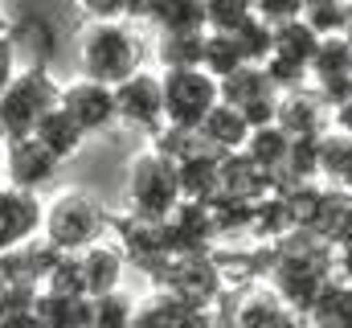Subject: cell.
<instances>
[{
	"instance_id": "28",
	"label": "cell",
	"mask_w": 352,
	"mask_h": 328,
	"mask_svg": "<svg viewBox=\"0 0 352 328\" xmlns=\"http://www.w3.org/2000/svg\"><path fill=\"white\" fill-rule=\"evenodd\" d=\"M135 300L127 291H111V296H94L87 308V328H131L135 325Z\"/></svg>"
},
{
	"instance_id": "20",
	"label": "cell",
	"mask_w": 352,
	"mask_h": 328,
	"mask_svg": "<svg viewBox=\"0 0 352 328\" xmlns=\"http://www.w3.org/2000/svg\"><path fill=\"white\" fill-rule=\"evenodd\" d=\"M287 312H291V308L274 296V287H254V291H246V296L234 304L230 328H274Z\"/></svg>"
},
{
	"instance_id": "9",
	"label": "cell",
	"mask_w": 352,
	"mask_h": 328,
	"mask_svg": "<svg viewBox=\"0 0 352 328\" xmlns=\"http://www.w3.org/2000/svg\"><path fill=\"white\" fill-rule=\"evenodd\" d=\"M62 111L82 127V136H98L107 127L119 123V107H115V86H102V82H66L62 86Z\"/></svg>"
},
{
	"instance_id": "1",
	"label": "cell",
	"mask_w": 352,
	"mask_h": 328,
	"mask_svg": "<svg viewBox=\"0 0 352 328\" xmlns=\"http://www.w3.org/2000/svg\"><path fill=\"white\" fill-rule=\"evenodd\" d=\"M274 296L291 312H311V304L324 296V287L336 279V246L324 243L311 230H295L283 243H270V271H266Z\"/></svg>"
},
{
	"instance_id": "47",
	"label": "cell",
	"mask_w": 352,
	"mask_h": 328,
	"mask_svg": "<svg viewBox=\"0 0 352 328\" xmlns=\"http://www.w3.org/2000/svg\"><path fill=\"white\" fill-rule=\"evenodd\" d=\"M303 4H320V0H303Z\"/></svg>"
},
{
	"instance_id": "40",
	"label": "cell",
	"mask_w": 352,
	"mask_h": 328,
	"mask_svg": "<svg viewBox=\"0 0 352 328\" xmlns=\"http://www.w3.org/2000/svg\"><path fill=\"white\" fill-rule=\"evenodd\" d=\"M332 127H336L340 136H349V140H352V99L344 103V107H336V111H332Z\"/></svg>"
},
{
	"instance_id": "12",
	"label": "cell",
	"mask_w": 352,
	"mask_h": 328,
	"mask_svg": "<svg viewBox=\"0 0 352 328\" xmlns=\"http://www.w3.org/2000/svg\"><path fill=\"white\" fill-rule=\"evenodd\" d=\"M274 127H283L291 140H324L332 132V111L320 103V94L311 86H303V90H291L278 99Z\"/></svg>"
},
{
	"instance_id": "16",
	"label": "cell",
	"mask_w": 352,
	"mask_h": 328,
	"mask_svg": "<svg viewBox=\"0 0 352 328\" xmlns=\"http://www.w3.org/2000/svg\"><path fill=\"white\" fill-rule=\"evenodd\" d=\"M201 132V140L217 152V156H234V152H242L246 148V140H250V123H246V115L238 111V107H230V103H217L209 115H205V123L197 127Z\"/></svg>"
},
{
	"instance_id": "11",
	"label": "cell",
	"mask_w": 352,
	"mask_h": 328,
	"mask_svg": "<svg viewBox=\"0 0 352 328\" xmlns=\"http://www.w3.org/2000/svg\"><path fill=\"white\" fill-rule=\"evenodd\" d=\"M41 226H45L41 197L25 193V189H12V185H0V254L33 243Z\"/></svg>"
},
{
	"instance_id": "30",
	"label": "cell",
	"mask_w": 352,
	"mask_h": 328,
	"mask_svg": "<svg viewBox=\"0 0 352 328\" xmlns=\"http://www.w3.org/2000/svg\"><path fill=\"white\" fill-rule=\"evenodd\" d=\"M352 74V50L344 37H320L316 58H311V82L324 79H344Z\"/></svg>"
},
{
	"instance_id": "41",
	"label": "cell",
	"mask_w": 352,
	"mask_h": 328,
	"mask_svg": "<svg viewBox=\"0 0 352 328\" xmlns=\"http://www.w3.org/2000/svg\"><path fill=\"white\" fill-rule=\"evenodd\" d=\"M274 328H316V325H311L303 312H287V316H283V320H278Z\"/></svg>"
},
{
	"instance_id": "49",
	"label": "cell",
	"mask_w": 352,
	"mask_h": 328,
	"mask_svg": "<svg viewBox=\"0 0 352 328\" xmlns=\"http://www.w3.org/2000/svg\"><path fill=\"white\" fill-rule=\"evenodd\" d=\"M0 33H4V25H0Z\"/></svg>"
},
{
	"instance_id": "2",
	"label": "cell",
	"mask_w": 352,
	"mask_h": 328,
	"mask_svg": "<svg viewBox=\"0 0 352 328\" xmlns=\"http://www.w3.org/2000/svg\"><path fill=\"white\" fill-rule=\"evenodd\" d=\"M78 66L82 79L119 86L144 70V45L123 21H94L78 41Z\"/></svg>"
},
{
	"instance_id": "31",
	"label": "cell",
	"mask_w": 352,
	"mask_h": 328,
	"mask_svg": "<svg viewBox=\"0 0 352 328\" xmlns=\"http://www.w3.org/2000/svg\"><path fill=\"white\" fill-rule=\"evenodd\" d=\"M303 21L320 33V37H344L352 25V0H320L303 8Z\"/></svg>"
},
{
	"instance_id": "48",
	"label": "cell",
	"mask_w": 352,
	"mask_h": 328,
	"mask_svg": "<svg viewBox=\"0 0 352 328\" xmlns=\"http://www.w3.org/2000/svg\"><path fill=\"white\" fill-rule=\"evenodd\" d=\"M0 185H4V176H0Z\"/></svg>"
},
{
	"instance_id": "43",
	"label": "cell",
	"mask_w": 352,
	"mask_h": 328,
	"mask_svg": "<svg viewBox=\"0 0 352 328\" xmlns=\"http://www.w3.org/2000/svg\"><path fill=\"white\" fill-rule=\"evenodd\" d=\"M4 283H8V275H4V254H0V291H4Z\"/></svg>"
},
{
	"instance_id": "39",
	"label": "cell",
	"mask_w": 352,
	"mask_h": 328,
	"mask_svg": "<svg viewBox=\"0 0 352 328\" xmlns=\"http://www.w3.org/2000/svg\"><path fill=\"white\" fill-rule=\"evenodd\" d=\"M336 279L352 283V243L336 246Z\"/></svg>"
},
{
	"instance_id": "44",
	"label": "cell",
	"mask_w": 352,
	"mask_h": 328,
	"mask_svg": "<svg viewBox=\"0 0 352 328\" xmlns=\"http://www.w3.org/2000/svg\"><path fill=\"white\" fill-rule=\"evenodd\" d=\"M344 41H349V50H352V25H349V29H344Z\"/></svg>"
},
{
	"instance_id": "23",
	"label": "cell",
	"mask_w": 352,
	"mask_h": 328,
	"mask_svg": "<svg viewBox=\"0 0 352 328\" xmlns=\"http://www.w3.org/2000/svg\"><path fill=\"white\" fill-rule=\"evenodd\" d=\"M291 144H295V140H291L283 127H274V123H270V127H258V132H250V140H246V148H242V152H246V156H250L254 164H263L270 176H278V172L287 168Z\"/></svg>"
},
{
	"instance_id": "24",
	"label": "cell",
	"mask_w": 352,
	"mask_h": 328,
	"mask_svg": "<svg viewBox=\"0 0 352 328\" xmlns=\"http://www.w3.org/2000/svg\"><path fill=\"white\" fill-rule=\"evenodd\" d=\"M307 320L316 328H352V283L332 279V283L324 287V296L311 304Z\"/></svg>"
},
{
	"instance_id": "18",
	"label": "cell",
	"mask_w": 352,
	"mask_h": 328,
	"mask_svg": "<svg viewBox=\"0 0 352 328\" xmlns=\"http://www.w3.org/2000/svg\"><path fill=\"white\" fill-rule=\"evenodd\" d=\"M140 21H148L156 33H209L205 0H148Z\"/></svg>"
},
{
	"instance_id": "19",
	"label": "cell",
	"mask_w": 352,
	"mask_h": 328,
	"mask_svg": "<svg viewBox=\"0 0 352 328\" xmlns=\"http://www.w3.org/2000/svg\"><path fill=\"white\" fill-rule=\"evenodd\" d=\"M87 296H62V291H45L33 304V325L37 328H87Z\"/></svg>"
},
{
	"instance_id": "26",
	"label": "cell",
	"mask_w": 352,
	"mask_h": 328,
	"mask_svg": "<svg viewBox=\"0 0 352 328\" xmlns=\"http://www.w3.org/2000/svg\"><path fill=\"white\" fill-rule=\"evenodd\" d=\"M316 45H320V33H316L307 21H291V25H278V29H274V54H270V58L299 62V66L311 70Z\"/></svg>"
},
{
	"instance_id": "17",
	"label": "cell",
	"mask_w": 352,
	"mask_h": 328,
	"mask_svg": "<svg viewBox=\"0 0 352 328\" xmlns=\"http://www.w3.org/2000/svg\"><path fill=\"white\" fill-rule=\"evenodd\" d=\"M82 258V275H87V296H111V291H123V271H127V254L111 243H94L90 250L78 254Z\"/></svg>"
},
{
	"instance_id": "15",
	"label": "cell",
	"mask_w": 352,
	"mask_h": 328,
	"mask_svg": "<svg viewBox=\"0 0 352 328\" xmlns=\"http://www.w3.org/2000/svg\"><path fill=\"white\" fill-rule=\"evenodd\" d=\"M176 176H180V197L184 201L209 205L221 193V156L213 148H201L197 156L176 161Z\"/></svg>"
},
{
	"instance_id": "10",
	"label": "cell",
	"mask_w": 352,
	"mask_h": 328,
	"mask_svg": "<svg viewBox=\"0 0 352 328\" xmlns=\"http://www.w3.org/2000/svg\"><path fill=\"white\" fill-rule=\"evenodd\" d=\"M58 168H62V161L37 136H25V140H8L4 144V185H12V189L41 193L58 176Z\"/></svg>"
},
{
	"instance_id": "7",
	"label": "cell",
	"mask_w": 352,
	"mask_h": 328,
	"mask_svg": "<svg viewBox=\"0 0 352 328\" xmlns=\"http://www.w3.org/2000/svg\"><path fill=\"white\" fill-rule=\"evenodd\" d=\"M152 279L160 283V291H168L184 304H197V308H213L221 300V291H226V271H221V263L209 258V250L173 254Z\"/></svg>"
},
{
	"instance_id": "42",
	"label": "cell",
	"mask_w": 352,
	"mask_h": 328,
	"mask_svg": "<svg viewBox=\"0 0 352 328\" xmlns=\"http://www.w3.org/2000/svg\"><path fill=\"white\" fill-rule=\"evenodd\" d=\"M144 4H148V0H131V12H127V17H140V12H144Z\"/></svg>"
},
{
	"instance_id": "13",
	"label": "cell",
	"mask_w": 352,
	"mask_h": 328,
	"mask_svg": "<svg viewBox=\"0 0 352 328\" xmlns=\"http://www.w3.org/2000/svg\"><path fill=\"white\" fill-rule=\"evenodd\" d=\"M62 263V250L50 243V238H33V243L16 246V250H8L4 254V275H8V283H21V287H45L50 283V275H54V267Z\"/></svg>"
},
{
	"instance_id": "22",
	"label": "cell",
	"mask_w": 352,
	"mask_h": 328,
	"mask_svg": "<svg viewBox=\"0 0 352 328\" xmlns=\"http://www.w3.org/2000/svg\"><path fill=\"white\" fill-rule=\"evenodd\" d=\"M33 136H37V140H41V144H45V148H50L58 161H70V156H78V148L87 144L82 127H78V123H74V119L62 111V103H58V107H54V111H50V115L37 123V132H33Z\"/></svg>"
},
{
	"instance_id": "5",
	"label": "cell",
	"mask_w": 352,
	"mask_h": 328,
	"mask_svg": "<svg viewBox=\"0 0 352 328\" xmlns=\"http://www.w3.org/2000/svg\"><path fill=\"white\" fill-rule=\"evenodd\" d=\"M107 226H111V214L94 197L78 193V189H66V193H58L45 205L41 238H50L62 254H82L94 243H102V230Z\"/></svg>"
},
{
	"instance_id": "27",
	"label": "cell",
	"mask_w": 352,
	"mask_h": 328,
	"mask_svg": "<svg viewBox=\"0 0 352 328\" xmlns=\"http://www.w3.org/2000/svg\"><path fill=\"white\" fill-rule=\"evenodd\" d=\"M242 66H250L238 50V41L230 33H205V54H201V70L213 74L217 82H226L230 74H238Z\"/></svg>"
},
{
	"instance_id": "21",
	"label": "cell",
	"mask_w": 352,
	"mask_h": 328,
	"mask_svg": "<svg viewBox=\"0 0 352 328\" xmlns=\"http://www.w3.org/2000/svg\"><path fill=\"white\" fill-rule=\"evenodd\" d=\"M263 99H278V86L270 82L266 66H242L238 74H230V79L221 82V103H230L238 111L242 107H254Z\"/></svg>"
},
{
	"instance_id": "32",
	"label": "cell",
	"mask_w": 352,
	"mask_h": 328,
	"mask_svg": "<svg viewBox=\"0 0 352 328\" xmlns=\"http://www.w3.org/2000/svg\"><path fill=\"white\" fill-rule=\"evenodd\" d=\"M234 41H238V50H242V58L250 62V66H266L270 62V54H274V29L258 21V17H250L242 29H234L230 33Z\"/></svg>"
},
{
	"instance_id": "29",
	"label": "cell",
	"mask_w": 352,
	"mask_h": 328,
	"mask_svg": "<svg viewBox=\"0 0 352 328\" xmlns=\"http://www.w3.org/2000/svg\"><path fill=\"white\" fill-rule=\"evenodd\" d=\"M320 176H324V185H336V189L349 185V176H352V140L349 136L328 132L320 140Z\"/></svg>"
},
{
	"instance_id": "8",
	"label": "cell",
	"mask_w": 352,
	"mask_h": 328,
	"mask_svg": "<svg viewBox=\"0 0 352 328\" xmlns=\"http://www.w3.org/2000/svg\"><path fill=\"white\" fill-rule=\"evenodd\" d=\"M115 107H119V123L144 136H160L164 132V82L152 70H140L127 82L115 86Z\"/></svg>"
},
{
	"instance_id": "36",
	"label": "cell",
	"mask_w": 352,
	"mask_h": 328,
	"mask_svg": "<svg viewBox=\"0 0 352 328\" xmlns=\"http://www.w3.org/2000/svg\"><path fill=\"white\" fill-rule=\"evenodd\" d=\"M316 94H320V103L328 107V111H336V107H344L352 99V74H344V79H324L311 86Z\"/></svg>"
},
{
	"instance_id": "33",
	"label": "cell",
	"mask_w": 352,
	"mask_h": 328,
	"mask_svg": "<svg viewBox=\"0 0 352 328\" xmlns=\"http://www.w3.org/2000/svg\"><path fill=\"white\" fill-rule=\"evenodd\" d=\"M254 17V0H205V29L234 33Z\"/></svg>"
},
{
	"instance_id": "6",
	"label": "cell",
	"mask_w": 352,
	"mask_h": 328,
	"mask_svg": "<svg viewBox=\"0 0 352 328\" xmlns=\"http://www.w3.org/2000/svg\"><path fill=\"white\" fill-rule=\"evenodd\" d=\"M164 127L197 132L205 115L221 103V82L205 70H164Z\"/></svg>"
},
{
	"instance_id": "45",
	"label": "cell",
	"mask_w": 352,
	"mask_h": 328,
	"mask_svg": "<svg viewBox=\"0 0 352 328\" xmlns=\"http://www.w3.org/2000/svg\"><path fill=\"white\" fill-rule=\"evenodd\" d=\"M4 144H8V136H4V123H0V148H4Z\"/></svg>"
},
{
	"instance_id": "46",
	"label": "cell",
	"mask_w": 352,
	"mask_h": 328,
	"mask_svg": "<svg viewBox=\"0 0 352 328\" xmlns=\"http://www.w3.org/2000/svg\"><path fill=\"white\" fill-rule=\"evenodd\" d=\"M344 189H349V193H352V176H349V185H344Z\"/></svg>"
},
{
	"instance_id": "35",
	"label": "cell",
	"mask_w": 352,
	"mask_h": 328,
	"mask_svg": "<svg viewBox=\"0 0 352 328\" xmlns=\"http://www.w3.org/2000/svg\"><path fill=\"white\" fill-rule=\"evenodd\" d=\"M303 0H254V17L266 21L270 29L278 25H291V21H303Z\"/></svg>"
},
{
	"instance_id": "25",
	"label": "cell",
	"mask_w": 352,
	"mask_h": 328,
	"mask_svg": "<svg viewBox=\"0 0 352 328\" xmlns=\"http://www.w3.org/2000/svg\"><path fill=\"white\" fill-rule=\"evenodd\" d=\"M205 54V33H160L156 41V62L164 70H201Z\"/></svg>"
},
{
	"instance_id": "37",
	"label": "cell",
	"mask_w": 352,
	"mask_h": 328,
	"mask_svg": "<svg viewBox=\"0 0 352 328\" xmlns=\"http://www.w3.org/2000/svg\"><path fill=\"white\" fill-rule=\"evenodd\" d=\"M90 21H123L131 12V0H78Z\"/></svg>"
},
{
	"instance_id": "3",
	"label": "cell",
	"mask_w": 352,
	"mask_h": 328,
	"mask_svg": "<svg viewBox=\"0 0 352 328\" xmlns=\"http://www.w3.org/2000/svg\"><path fill=\"white\" fill-rule=\"evenodd\" d=\"M123 197H127V214L144 218V222H168L180 209V176L176 164L156 152L144 148L140 156H131L127 164V181H123Z\"/></svg>"
},
{
	"instance_id": "38",
	"label": "cell",
	"mask_w": 352,
	"mask_h": 328,
	"mask_svg": "<svg viewBox=\"0 0 352 328\" xmlns=\"http://www.w3.org/2000/svg\"><path fill=\"white\" fill-rule=\"evenodd\" d=\"M12 74H16V41L12 33H0V94L12 82Z\"/></svg>"
},
{
	"instance_id": "14",
	"label": "cell",
	"mask_w": 352,
	"mask_h": 328,
	"mask_svg": "<svg viewBox=\"0 0 352 328\" xmlns=\"http://www.w3.org/2000/svg\"><path fill=\"white\" fill-rule=\"evenodd\" d=\"M213 312L209 308H197V304H184L168 291H156L152 300H144L135 308V325L131 328H213Z\"/></svg>"
},
{
	"instance_id": "34",
	"label": "cell",
	"mask_w": 352,
	"mask_h": 328,
	"mask_svg": "<svg viewBox=\"0 0 352 328\" xmlns=\"http://www.w3.org/2000/svg\"><path fill=\"white\" fill-rule=\"evenodd\" d=\"M45 291H62V296H87V275H82V258L78 254H62V263L54 267ZM90 300V296H87Z\"/></svg>"
},
{
	"instance_id": "4",
	"label": "cell",
	"mask_w": 352,
	"mask_h": 328,
	"mask_svg": "<svg viewBox=\"0 0 352 328\" xmlns=\"http://www.w3.org/2000/svg\"><path fill=\"white\" fill-rule=\"evenodd\" d=\"M58 99H62V86L50 74V66L33 62V66L16 70L12 82L4 86V94H0V123H4V136H8V140L33 136L37 123L58 107Z\"/></svg>"
}]
</instances>
